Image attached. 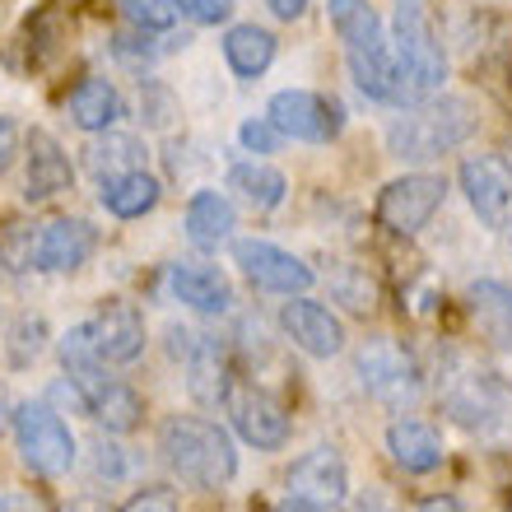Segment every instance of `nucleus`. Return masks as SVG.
<instances>
[{"label": "nucleus", "instance_id": "f257e3e1", "mask_svg": "<svg viewBox=\"0 0 512 512\" xmlns=\"http://www.w3.org/2000/svg\"><path fill=\"white\" fill-rule=\"evenodd\" d=\"M159 452H163V461H168V471L187 489H201V494H219V489L238 475L233 438L219 429L215 419L168 415L159 424Z\"/></svg>", "mask_w": 512, "mask_h": 512}, {"label": "nucleus", "instance_id": "f03ea898", "mask_svg": "<svg viewBox=\"0 0 512 512\" xmlns=\"http://www.w3.org/2000/svg\"><path fill=\"white\" fill-rule=\"evenodd\" d=\"M475 135V108L466 98L433 94L419 98L410 108H401V117L387 126V149L401 163H429L452 154L457 145H466Z\"/></svg>", "mask_w": 512, "mask_h": 512}, {"label": "nucleus", "instance_id": "7ed1b4c3", "mask_svg": "<svg viewBox=\"0 0 512 512\" xmlns=\"http://www.w3.org/2000/svg\"><path fill=\"white\" fill-rule=\"evenodd\" d=\"M391 66H396V108H410L419 98H433L447 80V56L443 42L433 38L424 14L415 5H401L391 19Z\"/></svg>", "mask_w": 512, "mask_h": 512}, {"label": "nucleus", "instance_id": "20e7f679", "mask_svg": "<svg viewBox=\"0 0 512 512\" xmlns=\"http://www.w3.org/2000/svg\"><path fill=\"white\" fill-rule=\"evenodd\" d=\"M14 443H19V457H24L28 471L47 475H66L75 466V433L66 429V419L52 410V401H24L14 405Z\"/></svg>", "mask_w": 512, "mask_h": 512}, {"label": "nucleus", "instance_id": "39448f33", "mask_svg": "<svg viewBox=\"0 0 512 512\" xmlns=\"http://www.w3.org/2000/svg\"><path fill=\"white\" fill-rule=\"evenodd\" d=\"M354 368H359V382H364L368 396H378L382 405H410L419 396V368L415 359L396 345V340L378 336L368 340V345H359V354H354Z\"/></svg>", "mask_w": 512, "mask_h": 512}, {"label": "nucleus", "instance_id": "423d86ee", "mask_svg": "<svg viewBox=\"0 0 512 512\" xmlns=\"http://www.w3.org/2000/svg\"><path fill=\"white\" fill-rule=\"evenodd\" d=\"M447 196V182L438 173H405L396 182H387L378 196V224L401 238H415Z\"/></svg>", "mask_w": 512, "mask_h": 512}, {"label": "nucleus", "instance_id": "0eeeda50", "mask_svg": "<svg viewBox=\"0 0 512 512\" xmlns=\"http://www.w3.org/2000/svg\"><path fill=\"white\" fill-rule=\"evenodd\" d=\"M233 261L243 266V275L256 284V289H266V294H308L312 284H317V270L303 261V256L284 252V247L266 243V238H238L233 243Z\"/></svg>", "mask_w": 512, "mask_h": 512}, {"label": "nucleus", "instance_id": "6e6552de", "mask_svg": "<svg viewBox=\"0 0 512 512\" xmlns=\"http://www.w3.org/2000/svg\"><path fill=\"white\" fill-rule=\"evenodd\" d=\"M266 117L280 126L284 140H303V145H326V140H336L340 135V103L331 98L312 94V89H280V94L270 98Z\"/></svg>", "mask_w": 512, "mask_h": 512}, {"label": "nucleus", "instance_id": "1a4fd4ad", "mask_svg": "<svg viewBox=\"0 0 512 512\" xmlns=\"http://www.w3.org/2000/svg\"><path fill=\"white\" fill-rule=\"evenodd\" d=\"M173 354L182 359V373H187V391L201 405H224L233 387L229 373V354L215 336H201V331H173Z\"/></svg>", "mask_w": 512, "mask_h": 512}, {"label": "nucleus", "instance_id": "9d476101", "mask_svg": "<svg viewBox=\"0 0 512 512\" xmlns=\"http://www.w3.org/2000/svg\"><path fill=\"white\" fill-rule=\"evenodd\" d=\"M70 378L80 382L84 401H89V415L103 424L108 433H131L145 415V401L140 391L126 387L122 378H112L108 364H84V368H70Z\"/></svg>", "mask_w": 512, "mask_h": 512}, {"label": "nucleus", "instance_id": "9b49d317", "mask_svg": "<svg viewBox=\"0 0 512 512\" xmlns=\"http://www.w3.org/2000/svg\"><path fill=\"white\" fill-rule=\"evenodd\" d=\"M224 410H229L233 429L243 433L252 447L261 452H280L289 443V415L275 396H266L261 387H247V382H233L229 396H224Z\"/></svg>", "mask_w": 512, "mask_h": 512}, {"label": "nucleus", "instance_id": "f8f14e48", "mask_svg": "<svg viewBox=\"0 0 512 512\" xmlns=\"http://www.w3.org/2000/svg\"><path fill=\"white\" fill-rule=\"evenodd\" d=\"M447 410H452V419H457L461 429L494 433L499 424L512 419V396L499 378H489V373H466L457 387L447 391Z\"/></svg>", "mask_w": 512, "mask_h": 512}, {"label": "nucleus", "instance_id": "ddd939ff", "mask_svg": "<svg viewBox=\"0 0 512 512\" xmlns=\"http://www.w3.org/2000/svg\"><path fill=\"white\" fill-rule=\"evenodd\" d=\"M461 191L485 224H503L512 210V163L503 154H471L461 163Z\"/></svg>", "mask_w": 512, "mask_h": 512}, {"label": "nucleus", "instance_id": "4468645a", "mask_svg": "<svg viewBox=\"0 0 512 512\" xmlns=\"http://www.w3.org/2000/svg\"><path fill=\"white\" fill-rule=\"evenodd\" d=\"M94 252H98L94 224H84V219H52V224L38 229V238H33L28 266L47 270V275H66V270H80Z\"/></svg>", "mask_w": 512, "mask_h": 512}, {"label": "nucleus", "instance_id": "2eb2a0df", "mask_svg": "<svg viewBox=\"0 0 512 512\" xmlns=\"http://www.w3.org/2000/svg\"><path fill=\"white\" fill-rule=\"evenodd\" d=\"M280 326L308 359H336V354L345 350V326H340V317L303 294H294V303L280 308Z\"/></svg>", "mask_w": 512, "mask_h": 512}, {"label": "nucleus", "instance_id": "dca6fc26", "mask_svg": "<svg viewBox=\"0 0 512 512\" xmlns=\"http://www.w3.org/2000/svg\"><path fill=\"white\" fill-rule=\"evenodd\" d=\"M89 345H94L98 364H131V359H140L145 354V317H140V308L135 303H108V308L98 312V317H89Z\"/></svg>", "mask_w": 512, "mask_h": 512}, {"label": "nucleus", "instance_id": "f3484780", "mask_svg": "<svg viewBox=\"0 0 512 512\" xmlns=\"http://www.w3.org/2000/svg\"><path fill=\"white\" fill-rule=\"evenodd\" d=\"M289 485V499H317V503H345L350 494V471L340 461L336 447H312L289 466L284 475Z\"/></svg>", "mask_w": 512, "mask_h": 512}, {"label": "nucleus", "instance_id": "a211bd4d", "mask_svg": "<svg viewBox=\"0 0 512 512\" xmlns=\"http://www.w3.org/2000/svg\"><path fill=\"white\" fill-rule=\"evenodd\" d=\"M168 294L191 312H205V317H219V312L233 308V284L219 266H201V261H177L168 266Z\"/></svg>", "mask_w": 512, "mask_h": 512}, {"label": "nucleus", "instance_id": "6ab92c4d", "mask_svg": "<svg viewBox=\"0 0 512 512\" xmlns=\"http://www.w3.org/2000/svg\"><path fill=\"white\" fill-rule=\"evenodd\" d=\"M75 182V168H70V154L56 145L47 131H33L28 135V177H24V196L33 205L52 201L61 191H70Z\"/></svg>", "mask_w": 512, "mask_h": 512}, {"label": "nucleus", "instance_id": "aec40b11", "mask_svg": "<svg viewBox=\"0 0 512 512\" xmlns=\"http://www.w3.org/2000/svg\"><path fill=\"white\" fill-rule=\"evenodd\" d=\"M387 452L405 475H429L443 466V438L424 419H396L387 429Z\"/></svg>", "mask_w": 512, "mask_h": 512}, {"label": "nucleus", "instance_id": "412c9836", "mask_svg": "<svg viewBox=\"0 0 512 512\" xmlns=\"http://www.w3.org/2000/svg\"><path fill=\"white\" fill-rule=\"evenodd\" d=\"M66 112H70V122L80 126V131L103 135V131H112V126L122 122L126 108H122V94H117V84L103 80V75H89V80H80L75 89H70Z\"/></svg>", "mask_w": 512, "mask_h": 512}, {"label": "nucleus", "instance_id": "4be33fe9", "mask_svg": "<svg viewBox=\"0 0 512 512\" xmlns=\"http://www.w3.org/2000/svg\"><path fill=\"white\" fill-rule=\"evenodd\" d=\"M233 229H238V215H233V201L224 191H196L187 201V238L191 247L201 252H215L219 243H229Z\"/></svg>", "mask_w": 512, "mask_h": 512}, {"label": "nucleus", "instance_id": "5701e85b", "mask_svg": "<svg viewBox=\"0 0 512 512\" xmlns=\"http://www.w3.org/2000/svg\"><path fill=\"white\" fill-rule=\"evenodd\" d=\"M98 201H103V210H108L112 219H145L154 205H159L163 187L159 177H149L145 168H135V173H122L112 177V182H98Z\"/></svg>", "mask_w": 512, "mask_h": 512}, {"label": "nucleus", "instance_id": "b1692460", "mask_svg": "<svg viewBox=\"0 0 512 512\" xmlns=\"http://www.w3.org/2000/svg\"><path fill=\"white\" fill-rule=\"evenodd\" d=\"M326 14H331V28H336V38L345 42V52H373V47H387L382 19L368 0H326Z\"/></svg>", "mask_w": 512, "mask_h": 512}, {"label": "nucleus", "instance_id": "393cba45", "mask_svg": "<svg viewBox=\"0 0 512 512\" xmlns=\"http://www.w3.org/2000/svg\"><path fill=\"white\" fill-rule=\"evenodd\" d=\"M229 191H238L252 210H280L289 196V177L266 159H243L229 168Z\"/></svg>", "mask_w": 512, "mask_h": 512}, {"label": "nucleus", "instance_id": "a878e982", "mask_svg": "<svg viewBox=\"0 0 512 512\" xmlns=\"http://www.w3.org/2000/svg\"><path fill=\"white\" fill-rule=\"evenodd\" d=\"M224 61L238 80H256L266 75V66L275 61V33L261 24H233L224 33Z\"/></svg>", "mask_w": 512, "mask_h": 512}, {"label": "nucleus", "instance_id": "bb28decb", "mask_svg": "<svg viewBox=\"0 0 512 512\" xmlns=\"http://www.w3.org/2000/svg\"><path fill=\"white\" fill-rule=\"evenodd\" d=\"M471 312L480 331H485L503 354H512V289L499 280H480L471 284Z\"/></svg>", "mask_w": 512, "mask_h": 512}, {"label": "nucleus", "instance_id": "cd10ccee", "mask_svg": "<svg viewBox=\"0 0 512 512\" xmlns=\"http://www.w3.org/2000/svg\"><path fill=\"white\" fill-rule=\"evenodd\" d=\"M89 168H94L98 182L135 173V168H145V145L126 131H103L94 145H89Z\"/></svg>", "mask_w": 512, "mask_h": 512}, {"label": "nucleus", "instance_id": "c85d7f7f", "mask_svg": "<svg viewBox=\"0 0 512 512\" xmlns=\"http://www.w3.org/2000/svg\"><path fill=\"white\" fill-rule=\"evenodd\" d=\"M354 84L364 89L373 103H396V66H391V47H373V52H345Z\"/></svg>", "mask_w": 512, "mask_h": 512}, {"label": "nucleus", "instance_id": "c756f323", "mask_svg": "<svg viewBox=\"0 0 512 512\" xmlns=\"http://www.w3.org/2000/svg\"><path fill=\"white\" fill-rule=\"evenodd\" d=\"M122 14L140 33H168L182 19V0H122Z\"/></svg>", "mask_w": 512, "mask_h": 512}, {"label": "nucleus", "instance_id": "7c9ffc66", "mask_svg": "<svg viewBox=\"0 0 512 512\" xmlns=\"http://www.w3.org/2000/svg\"><path fill=\"white\" fill-rule=\"evenodd\" d=\"M42 345H47V322H42V317H19V322H14V336H10V364L28 368L42 354Z\"/></svg>", "mask_w": 512, "mask_h": 512}, {"label": "nucleus", "instance_id": "2f4dec72", "mask_svg": "<svg viewBox=\"0 0 512 512\" xmlns=\"http://www.w3.org/2000/svg\"><path fill=\"white\" fill-rule=\"evenodd\" d=\"M238 140H243L247 154H275L284 135H280V126L270 122V117H252V122L238 126Z\"/></svg>", "mask_w": 512, "mask_h": 512}, {"label": "nucleus", "instance_id": "473e14b6", "mask_svg": "<svg viewBox=\"0 0 512 512\" xmlns=\"http://www.w3.org/2000/svg\"><path fill=\"white\" fill-rule=\"evenodd\" d=\"M117 512H182V508H177V499L168 489H140V494H131Z\"/></svg>", "mask_w": 512, "mask_h": 512}, {"label": "nucleus", "instance_id": "72a5a7b5", "mask_svg": "<svg viewBox=\"0 0 512 512\" xmlns=\"http://www.w3.org/2000/svg\"><path fill=\"white\" fill-rule=\"evenodd\" d=\"M94 475H98V480H103V475H108V480H122V475H126L122 447L108 443V438H98V443H94Z\"/></svg>", "mask_w": 512, "mask_h": 512}, {"label": "nucleus", "instance_id": "f704fd0d", "mask_svg": "<svg viewBox=\"0 0 512 512\" xmlns=\"http://www.w3.org/2000/svg\"><path fill=\"white\" fill-rule=\"evenodd\" d=\"M233 5H238V0H182V10H187L196 24H224L233 14Z\"/></svg>", "mask_w": 512, "mask_h": 512}, {"label": "nucleus", "instance_id": "c9c22d12", "mask_svg": "<svg viewBox=\"0 0 512 512\" xmlns=\"http://www.w3.org/2000/svg\"><path fill=\"white\" fill-rule=\"evenodd\" d=\"M14 154H19V126H14L10 117H0V177L10 173Z\"/></svg>", "mask_w": 512, "mask_h": 512}, {"label": "nucleus", "instance_id": "e433bc0d", "mask_svg": "<svg viewBox=\"0 0 512 512\" xmlns=\"http://www.w3.org/2000/svg\"><path fill=\"white\" fill-rule=\"evenodd\" d=\"M266 5H270V14H275V19L294 24V19H303V14H308L312 0H266Z\"/></svg>", "mask_w": 512, "mask_h": 512}, {"label": "nucleus", "instance_id": "4c0bfd02", "mask_svg": "<svg viewBox=\"0 0 512 512\" xmlns=\"http://www.w3.org/2000/svg\"><path fill=\"white\" fill-rule=\"evenodd\" d=\"M280 512H345L340 503H317V499H284Z\"/></svg>", "mask_w": 512, "mask_h": 512}, {"label": "nucleus", "instance_id": "58836bf2", "mask_svg": "<svg viewBox=\"0 0 512 512\" xmlns=\"http://www.w3.org/2000/svg\"><path fill=\"white\" fill-rule=\"evenodd\" d=\"M66 512H108V503H98L94 494H80V499H70Z\"/></svg>", "mask_w": 512, "mask_h": 512}, {"label": "nucleus", "instance_id": "ea45409f", "mask_svg": "<svg viewBox=\"0 0 512 512\" xmlns=\"http://www.w3.org/2000/svg\"><path fill=\"white\" fill-rule=\"evenodd\" d=\"M419 512H461V508H457V499L438 494V499H424V503H419Z\"/></svg>", "mask_w": 512, "mask_h": 512}, {"label": "nucleus", "instance_id": "a19ab883", "mask_svg": "<svg viewBox=\"0 0 512 512\" xmlns=\"http://www.w3.org/2000/svg\"><path fill=\"white\" fill-rule=\"evenodd\" d=\"M401 5H415V0H401Z\"/></svg>", "mask_w": 512, "mask_h": 512}]
</instances>
